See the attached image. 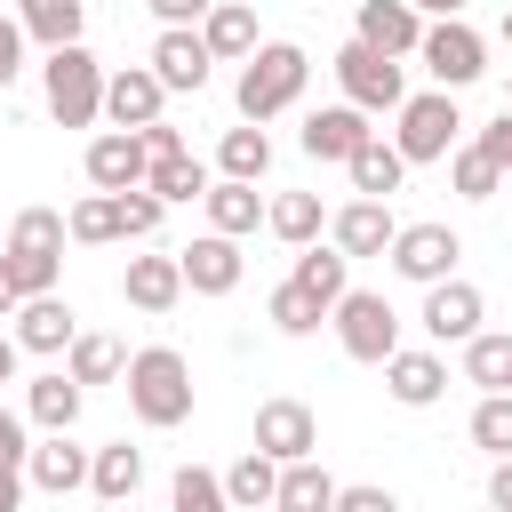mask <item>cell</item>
Instances as JSON below:
<instances>
[{
    "instance_id": "1",
    "label": "cell",
    "mask_w": 512,
    "mask_h": 512,
    "mask_svg": "<svg viewBox=\"0 0 512 512\" xmlns=\"http://www.w3.org/2000/svg\"><path fill=\"white\" fill-rule=\"evenodd\" d=\"M128 408H136V424H152V432H176L184 416H192V368H184V352L176 344H144V352H128Z\"/></svg>"
},
{
    "instance_id": "2",
    "label": "cell",
    "mask_w": 512,
    "mask_h": 512,
    "mask_svg": "<svg viewBox=\"0 0 512 512\" xmlns=\"http://www.w3.org/2000/svg\"><path fill=\"white\" fill-rule=\"evenodd\" d=\"M304 80H312V56L296 48V40H256V56L240 64V120H272V112H288L296 96H304Z\"/></svg>"
},
{
    "instance_id": "3",
    "label": "cell",
    "mask_w": 512,
    "mask_h": 512,
    "mask_svg": "<svg viewBox=\"0 0 512 512\" xmlns=\"http://www.w3.org/2000/svg\"><path fill=\"white\" fill-rule=\"evenodd\" d=\"M40 96H48V112H56L64 128H88V120H104V64H96L80 40H64V48H48V64H40Z\"/></svg>"
},
{
    "instance_id": "4",
    "label": "cell",
    "mask_w": 512,
    "mask_h": 512,
    "mask_svg": "<svg viewBox=\"0 0 512 512\" xmlns=\"http://www.w3.org/2000/svg\"><path fill=\"white\" fill-rule=\"evenodd\" d=\"M456 128H464L456 88H424V96H400V128H392V144L408 152V168H424V160H448V152H456Z\"/></svg>"
},
{
    "instance_id": "5",
    "label": "cell",
    "mask_w": 512,
    "mask_h": 512,
    "mask_svg": "<svg viewBox=\"0 0 512 512\" xmlns=\"http://www.w3.org/2000/svg\"><path fill=\"white\" fill-rule=\"evenodd\" d=\"M328 320H336V344H344L352 360H368V368H384V360L400 352V312H392L376 288H344Z\"/></svg>"
},
{
    "instance_id": "6",
    "label": "cell",
    "mask_w": 512,
    "mask_h": 512,
    "mask_svg": "<svg viewBox=\"0 0 512 512\" xmlns=\"http://www.w3.org/2000/svg\"><path fill=\"white\" fill-rule=\"evenodd\" d=\"M336 88H344L360 112H400V96H408V80H400V56L368 48L360 32L336 48Z\"/></svg>"
},
{
    "instance_id": "7",
    "label": "cell",
    "mask_w": 512,
    "mask_h": 512,
    "mask_svg": "<svg viewBox=\"0 0 512 512\" xmlns=\"http://www.w3.org/2000/svg\"><path fill=\"white\" fill-rule=\"evenodd\" d=\"M416 56H424L432 88H472V80L488 72V40H480V32L464 24V16H440V24H424Z\"/></svg>"
},
{
    "instance_id": "8",
    "label": "cell",
    "mask_w": 512,
    "mask_h": 512,
    "mask_svg": "<svg viewBox=\"0 0 512 512\" xmlns=\"http://www.w3.org/2000/svg\"><path fill=\"white\" fill-rule=\"evenodd\" d=\"M384 256H392V272H400V280H416V288H432V280H448V272H456V256H464V240H456L448 224H400Z\"/></svg>"
},
{
    "instance_id": "9",
    "label": "cell",
    "mask_w": 512,
    "mask_h": 512,
    "mask_svg": "<svg viewBox=\"0 0 512 512\" xmlns=\"http://www.w3.org/2000/svg\"><path fill=\"white\" fill-rule=\"evenodd\" d=\"M160 80H168V96H200L208 88V64H216V48L192 32V24H160V40H152V56H144Z\"/></svg>"
},
{
    "instance_id": "10",
    "label": "cell",
    "mask_w": 512,
    "mask_h": 512,
    "mask_svg": "<svg viewBox=\"0 0 512 512\" xmlns=\"http://www.w3.org/2000/svg\"><path fill=\"white\" fill-rule=\"evenodd\" d=\"M176 264H184V288H192V296H232V288H240V240L216 232V224H208L192 248H176Z\"/></svg>"
},
{
    "instance_id": "11",
    "label": "cell",
    "mask_w": 512,
    "mask_h": 512,
    "mask_svg": "<svg viewBox=\"0 0 512 512\" xmlns=\"http://www.w3.org/2000/svg\"><path fill=\"white\" fill-rule=\"evenodd\" d=\"M144 176H152V152H144L136 128H104V136L88 144V184H96V192H128V184H144Z\"/></svg>"
},
{
    "instance_id": "12",
    "label": "cell",
    "mask_w": 512,
    "mask_h": 512,
    "mask_svg": "<svg viewBox=\"0 0 512 512\" xmlns=\"http://www.w3.org/2000/svg\"><path fill=\"white\" fill-rule=\"evenodd\" d=\"M392 200H376V192H360V200H344L336 216H328V240L344 248V256H384L392 248Z\"/></svg>"
},
{
    "instance_id": "13",
    "label": "cell",
    "mask_w": 512,
    "mask_h": 512,
    "mask_svg": "<svg viewBox=\"0 0 512 512\" xmlns=\"http://www.w3.org/2000/svg\"><path fill=\"white\" fill-rule=\"evenodd\" d=\"M480 312H488V304H480V288H472V280H456V272L424 288V336H432V344H464V336L480 328Z\"/></svg>"
},
{
    "instance_id": "14",
    "label": "cell",
    "mask_w": 512,
    "mask_h": 512,
    "mask_svg": "<svg viewBox=\"0 0 512 512\" xmlns=\"http://www.w3.org/2000/svg\"><path fill=\"white\" fill-rule=\"evenodd\" d=\"M256 448L280 456V464H296V456L320 448V416H312L304 400H264V408H256Z\"/></svg>"
},
{
    "instance_id": "15",
    "label": "cell",
    "mask_w": 512,
    "mask_h": 512,
    "mask_svg": "<svg viewBox=\"0 0 512 512\" xmlns=\"http://www.w3.org/2000/svg\"><path fill=\"white\" fill-rule=\"evenodd\" d=\"M160 104H168V80L152 64H128V72L104 80V120L112 128H144V120H160Z\"/></svg>"
},
{
    "instance_id": "16",
    "label": "cell",
    "mask_w": 512,
    "mask_h": 512,
    "mask_svg": "<svg viewBox=\"0 0 512 512\" xmlns=\"http://www.w3.org/2000/svg\"><path fill=\"white\" fill-rule=\"evenodd\" d=\"M368 120H376V112H360L352 96H344V104H320V112L304 120V152H312V160H352V152L376 136Z\"/></svg>"
},
{
    "instance_id": "17",
    "label": "cell",
    "mask_w": 512,
    "mask_h": 512,
    "mask_svg": "<svg viewBox=\"0 0 512 512\" xmlns=\"http://www.w3.org/2000/svg\"><path fill=\"white\" fill-rule=\"evenodd\" d=\"M72 336H80V312H72L56 288L16 304V344H24V352H40V360H48V352H72Z\"/></svg>"
},
{
    "instance_id": "18",
    "label": "cell",
    "mask_w": 512,
    "mask_h": 512,
    "mask_svg": "<svg viewBox=\"0 0 512 512\" xmlns=\"http://www.w3.org/2000/svg\"><path fill=\"white\" fill-rule=\"evenodd\" d=\"M88 456H96V448H72V432H48V440L24 456V480H32L40 496H72V488H88Z\"/></svg>"
},
{
    "instance_id": "19",
    "label": "cell",
    "mask_w": 512,
    "mask_h": 512,
    "mask_svg": "<svg viewBox=\"0 0 512 512\" xmlns=\"http://www.w3.org/2000/svg\"><path fill=\"white\" fill-rule=\"evenodd\" d=\"M368 48H384V56H416V40H424V8L416 0H360V24H352Z\"/></svg>"
},
{
    "instance_id": "20",
    "label": "cell",
    "mask_w": 512,
    "mask_h": 512,
    "mask_svg": "<svg viewBox=\"0 0 512 512\" xmlns=\"http://www.w3.org/2000/svg\"><path fill=\"white\" fill-rule=\"evenodd\" d=\"M384 392H392L400 408H432V400L448 392V360H440V352H408V344H400V352L384 360Z\"/></svg>"
},
{
    "instance_id": "21",
    "label": "cell",
    "mask_w": 512,
    "mask_h": 512,
    "mask_svg": "<svg viewBox=\"0 0 512 512\" xmlns=\"http://www.w3.org/2000/svg\"><path fill=\"white\" fill-rule=\"evenodd\" d=\"M120 296H128L136 312H176V296H184V264H176V256H128Z\"/></svg>"
},
{
    "instance_id": "22",
    "label": "cell",
    "mask_w": 512,
    "mask_h": 512,
    "mask_svg": "<svg viewBox=\"0 0 512 512\" xmlns=\"http://www.w3.org/2000/svg\"><path fill=\"white\" fill-rule=\"evenodd\" d=\"M80 392H88V384H80L72 368H48V376L24 384V416H32L40 432H72V424H80Z\"/></svg>"
},
{
    "instance_id": "23",
    "label": "cell",
    "mask_w": 512,
    "mask_h": 512,
    "mask_svg": "<svg viewBox=\"0 0 512 512\" xmlns=\"http://www.w3.org/2000/svg\"><path fill=\"white\" fill-rule=\"evenodd\" d=\"M136 488H144V448L112 440V448H96V456H88V496H104V504H128Z\"/></svg>"
},
{
    "instance_id": "24",
    "label": "cell",
    "mask_w": 512,
    "mask_h": 512,
    "mask_svg": "<svg viewBox=\"0 0 512 512\" xmlns=\"http://www.w3.org/2000/svg\"><path fill=\"white\" fill-rule=\"evenodd\" d=\"M200 40H208L224 64H248V56H256V8H240V0H216V8L200 16Z\"/></svg>"
},
{
    "instance_id": "25",
    "label": "cell",
    "mask_w": 512,
    "mask_h": 512,
    "mask_svg": "<svg viewBox=\"0 0 512 512\" xmlns=\"http://www.w3.org/2000/svg\"><path fill=\"white\" fill-rule=\"evenodd\" d=\"M464 384L512 392V336H504V328H472V336H464Z\"/></svg>"
},
{
    "instance_id": "26",
    "label": "cell",
    "mask_w": 512,
    "mask_h": 512,
    "mask_svg": "<svg viewBox=\"0 0 512 512\" xmlns=\"http://www.w3.org/2000/svg\"><path fill=\"white\" fill-rule=\"evenodd\" d=\"M344 168H352V192L392 200V192H400V176H408V152H400V144H384V136H368V144H360Z\"/></svg>"
},
{
    "instance_id": "27",
    "label": "cell",
    "mask_w": 512,
    "mask_h": 512,
    "mask_svg": "<svg viewBox=\"0 0 512 512\" xmlns=\"http://www.w3.org/2000/svg\"><path fill=\"white\" fill-rule=\"evenodd\" d=\"M208 224H216V232H232V240H248V232L264 224V200H256V184H248V176H224V184H208Z\"/></svg>"
},
{
    "instance_id": "28",
    "label": "cell",
    "mask_w": 512,
    "mask_h": 512,
    "mask_svg": "<svg viewBox=\"0 0 512 512\" xmlns=\"http://www.w3.org/2000/svg\"><path fill=\"white\" fill-rule=\"evenodd\" d=\"M264 224H272V240L312 248V240H320V224H328V208H320V192H280V200L264 208Z\"/></svg>"
},
{
    "instance_id": "29",
    "label": "cell",
    "mask_w": 512,
    "mask_h": 512,
    "mask_svg": "<svg viewBox=\"0 0 512 512\" xmlns=\"http://www.w3.org/2000/svg\"><path fill=\"white\" fill-rule=\"evenodd\" d=\"M224 496L240 504V512H256V504H280V456H264V448H248L232 472H224Z\"/></svg>"
},
{
    "instance_id": "30",
    "label": "cell",
    "mask_w": 512,
    "mask_h": 512,
    "mask_svg": "<svg viewBox=\"0 0 512 512\" xmlns=\"http://www.w3.org/2000/svg\"><path fill=\"white\" fill-rule=\"evenodd\" d=\"M328 504H336V480L320 472V448L280 464V512H328Z\"/></svg>"
},
{
    "instance_id": "31",
    "label": "cell",
    "mask_w": 512,
    "mask_h": 512,
    "mask_svg": "<svg viewBox=\"0 0 512 512\" xmlns=\"http://www.w3.org/2000/svg\"><path fill=\"white\" fill-rule=\"evenodd\" d=\"M16 16H24V32H32L40 48H64V40H80L88 0H16Z\"/></svg>"
},
{
    "instance_id": "32",
    "label": "cell",
    "mask_w": 512,
    "mask_h": 512,
    "mask_svg": "<svg viewBox=\"0 0 512 512\" xmlns=\"http://www.w3.org/2000/svg\"><path fill=\"white\" fill-rule=\"evenodd\" d=\"M448 184H456L464 200H496V192H504V160H496V152L472 136L464 152H448Z\"/></svg>"
},
{
    "instance_id": "33",
    "label": "cell",
    "mask_w": 512,
    "mask_h": 512,
    "mask_svg": "<svg viewBox=\"0 0 512 512\" xmlns=\"http://www.w3.org/2000/svg\"><path fill=\"white\" fill-rule=\"evenodd\" d=\"M296 280H304V288H312V296H320V304H328V312H336V296H344V288H352V256H344V248H336V240H328V248H320V240H312V248H304V256H296Z\"/></svg>"
},
{
    "instance_id": "34",
    "label": "cell",
    "mask_w": 512,
    "mask_h": 512,
    "mask_svg": "<svg viewBox=\"0 0 512 512\" xmlns=\"http://www.w3.org/2000/svg\"><path fill=\"white\" fill-rule=\"evenodd\" d=\"M264 312H272V328H280V336H312V328L328 320V304H320V296H312V288H304L296 272H288V280H280V288L264 296Z\"/></svg>"
},
{
    "instance_id": "35",
    "label": "cell",
    "mask_w": 512,
    "mask_h": 512,
    "mask_svg": "<svg viewBox=\"0 0 512 512\" xmlns=\"http://www.w3.org/2000/svg\"><path fill=\"white\" fill-rule=\"evenodd\" d=\"M216 168L256 184V176L272 168V136H264V120H248V128H224V144H216Z\"/></svg>"
},
{
    "instance_id": "36",
    "label": "cell",
    "mask_w": 512,
    "mask_h": 512,
    "mask_svg": "<svg viewBox=\"0 0 512 512\" xmlns=\"http://www.w3.org/2000/svg\"><path fill=\"white\" fill-rule=\"evenodd\" d=\"M72 240H80V248H104V240H128V224H120V192H88V200L72 208Z\"/></svg>"
},
{
    "instance_id": "37",
    "label": "cell",
    "mask_w": 512,
    "mask_h": 512,
    "mask_svg": "<svg viewBox=\"0 0 512 512\" xmlns=\"http://www.w3.org/2000/svg\"><path fill=\"white\" fill-rule=\"evenodd\" d=\"M72 376H80V384H120V376H128L120 336H72Z\"/></svg>"
},
{
    "instance_id": "38",
    "label": "cell",
    "mask_w": 512,
    "mask_h": 512,
    "mask_svg": "<svg viewBox=\"0 0 512 512\" xmlns=\"http://www.w3.org/2000/svg\"><path fill=\"white\" fill-rule=\"evenodd\" d=\"M160 200H208V168L192 160V152H168V160H152V176H144Z\"/></svg>"
},
{
    "instance_id": "39",
    "label": "cell",
    "mask_w": 512,
    "mask_h": 512,
    "mask_svg": "<svg viewBox=\"0 0 512 512\" xmlns=\"http://www.w3.org/2000/svg\"><path fill=\"white\" fill-rule=\"evenodd\" d=\"M472 448L512 456V392H480V408H472Z\"/></svg>"
},
{
    "instance_id": "40",
    "label": "cell",
    "mask_w": 512,
    "mask_h": 512,
    "mask_svg": "<svg viewBox=\"0 0 512 512\" xmlns=\"http://www.w3.org/2000/svg\"><path fill=\"white\" fill-rule=\"evenodd\" d=\"M168 504H176V512H224L232 496H224V480H216V472H200V464H184V472L168 480Z\"/></svg>"
},
{
    "instance_id": "41",
    "label": "cell",
    "mask_w": 512,
    "mask_h": 512,
    "mask_svg": "<svg viewBox=\"0 0 512 512\" xmlns=\"http://www.w3.org/2000/svg\"><path fill=\"white\" fill-rule=\"evenodd\" d=\"M24 40H32V32H24V16H0V88L24 72Z\"/></svg>"
},
{
    "instance_id": "42",
    "label": "cell",
    "mask_w": 512,
    "mask_h": 512,
    "mask_svg": "<svg viewBox=\"0 0 512 512\" xmlns=\"http://www.w3.org/2000/svg\"><path fill=\"white\" fill-rule=\"evenodd\" d=\"M0 456H8V464H24V456H32V440H24V416H16L8 400H0Z\"/></svg>"
},
{
    "instance_id": "43",
    "label": "cell",
    "mask_w": 512,
    "mask_h": 512,
    "mask_svg": "<svg viewBox=\"0 0 512 512\" xmlns=\"http://www.w3.org/2000/svg\"><path fill=\"white\" fill-rule=\"evenodd\" d=\"M136 136H144V152H152V160H168V152H184V128H168V120H144Z\"/></svg>"
},
{
    "instance_id": "44",
    "label": "cell",
    "mask_w": 512,
    "mask_h": 512,
    "mask_svg": "<svg viewBox=\"0 0 512 512\" xmlns=\"http://www.w3.org/2000/svg\"><path fill=\"white\" fill-rule=\"evenodd\" d=\"M144 8H152L160 24H200V16L216 8V0H144Z\"/></svg>"
},
{
    "instance_id": "45",
    "label": "cell",
    "mask_w": 512,
    "mask_h": 512,
    "mask_svg": "<svg viewBox=\"0 0 512 512\" xmlns=\"http://www.w3.org/2000/svg\"><path fill=\"white\" fill-rule=\"evenodd\" d=\"M480 144H488V152L504 160V176H512V104H504V112H496V120L480 128Z\"/></svg>"
},
{
    "instance_id": "46",
    "label": "cell",
    "mask_w": 512,
    "mask_h": 512,
    "mask_svg": "<svg viewBox=\"0 0 512 512\" xmlns=\"http://www.w3.org/2000/svg\"><path fill=\"white\" fill-rule=\"evenodd\" d=\"M344 512H392V488H336Z\"/></svg>"
},
{
    "instance_id": "47",
    "label": "cell",
    "mask_w": 512,
    "mask_h": 512,
    "mask_svg": "<svg viewBox=\"0 0 512 512\" xmlns=\"http://www.w3.org/2000/svg\"><path fill=\"white\" fill-rule=\"evenodd\" d=\"M24 488H32V480H24V464H8V456H0V512H16V504H24Z\"/></svg>"
},
{
    "instance_id": "48",
    "label": "cell",
    "mask_w": 512,
    "mask_h": 512,
    "mask_svg": "<svg viewBox=\"0 0 512 512\" xmlns=\"http://www.w3.org/2000/svg\"><path fill=\"white\" fill-rule=\"evenodd\" d=\"M488 504L512 512V456H496V472H488Z\"/></svg>"
},
{
    "instance_id": "49",
    "label": "cell",
    "mask_w": 512,
    "mask_h": 512,
    "mask_svg": "<svg viewBox=\"0 0 512 512\" xmlns=\"http://www.w3.org/2000/svg\"><path fill=\"white\" fill-rule=\"evenodd\" d=\"M16 304H24V288H16V272H8V256H0V320H16Z\"/></svg>"
},
{
    "instance_id": "50",
    "label": "cell",
    "mask_w": 512,
    "mask_h": 512,
    "mask_svg": "<svg viewBox=\"0 0 512 512\" xmlns=\"http://www.w3.org/2000/svg\"><path fill=\"white\" fill-rule=\"evenodd\" d=\"M16 360H24V344H16V336H0V384H16Z\"/></svg>"
},
{
    "instance_id": "51",
    "label": "cell",
    "mask_w": 512,
    "mask_h": 512,
    "mask_svg": "<svg viewBox=\"0 0 512 512\" xmlns=\"http://www.w3.org/2000/svg\"><path fill=\"white\" fill-rule=\"evenodd\" d=\"M424 16H464V0H416Z\"/></svg>"
},
{
    "instance_id": "52",
    "label": "cell",
    "mask_w": 512,
    "mask_h": 512,
    "mask_svg": "<svg viewBox=\"0 0 512 512\" xmlns=\"http://www.w3.org/2000/svg\"><path fill=\"white\" fill-rule=\"evenodd\" d=\"M504 40H512V8H504Z\"/></svg>"
},
{
    "instance_id": "53",
    "label": "cell",
    "mask_w": 512,
    "mask_h": 512,
    "mask_svg": "<svg viewBox=\"0 0 512 512\" xmlns=\"http://www.w3.org/2000/svg\"><path fill=\"white\" fill-rule=\"evenodd\" d=\"M504 104H512V96H504Z\"/></svg>"
}]
</instances>
